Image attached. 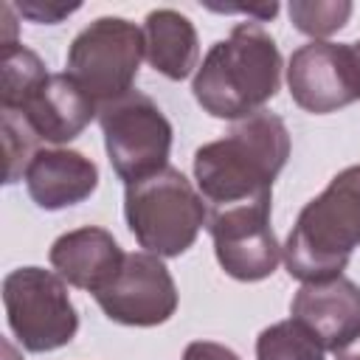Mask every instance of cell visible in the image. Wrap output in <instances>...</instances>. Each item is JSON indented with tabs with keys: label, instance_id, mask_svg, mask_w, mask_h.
<instances>
[{
	"label": "cell",
	"instance_id": "cell-1",
	"mask_svg": "<svg viewBox=\"0 0 360 360\" xmlns=\"http://www.w3.org/2000/svg\"><path fill=\"white\" fill-rule=\"evenodd\" d=\"M287 124L259 110L194 152V183L211 208L239 202H273V183L287 166Z\"/></svg>",
	"mask_w": 360,
	"mask_h": 360
},
{
	"label": "cell",
	"instance_id": "cell-2",
	"mask_svg": "<svg viewBox=\"0 0 360 360\" xmlns=\"http://www.w3.org/2000/svg\"><path fill=\"white\" fill-rule=\"evenodd\" d=\"M281 51L262 22H236L233 31L214 42L202 56L191 93L202 112L222 121H242L278 93Z\"/></svg>",
	"mask_w": 360,
	"mask_h": 360
},
{
	"label": "cell",
	"instance_id": "cell-3",
	"mask_svg": "<svg viewBox=\"0 0 360 360\" xmlns=\"http://www.w3.org/2000/svg\"><path fill=\"white\" fill-rule=\"evenodd\" d=\"M354 248H360V163L338 172L301 208L281 245V262L301 284L326 281L343 276Z\"/></svg>",
	"mask_w": 360,
	"mask_h": 360
},
{
	"label": "cell",
	"instance_id": "cell-4",
	"mask_svg": "<svg viewBox=\"0 0 360 360\" xmlns=\"http://www.w3.org/2000/svg\"><path fill=\"white\" fill-rule=\"evenodd\" d=\"M124 219L146 253L174 259L197 242L208 222V202L180 169L166 166L124 186Z\"/></svg>",
	"mask_w": 360,
	"mask_h": 360
},
{
	"label": "cell",
	"instance_id": "cell-5",
	"mask_svg": "<svg viewBox=\"0 0 360 360\" xmlns=\"http://www.w3.org/2000/svg\"><path fill=\"white\" fill-rule=\"evenodd\" d=\"M3 309L17 343L34 354L62 349L79 332V312L68 295V281L45 267L31 264L6 273Z\"/></svg>",
	"mask_w": 360,
	"mask_h": 360
},
{
	"label": "cell",
	"instance_id": "cell-6",
	"mask_svg": "<svg viewBox=\"0 0 360 360\" xmlns=\"http://www.w3.org/2000/svg\"><path fill=\"white\" fill-rule=\"evenodd\" d=\"M141 59L143 31L124 17H98L73 37L65 73L101 107L132 90Z\"/></svg>",
	"mask_w": 360,
	"mask_h": 360
},
{
	"label": "cell",
	"instance_id": "cell-7",
	"mask_svg": "<svg viewBox=\"0 0 360 360\" xmlns=\"http://www.w3.org/2000/svg\"><path fill=\"white\" fill-rule=\"evenodd\" d=\"M104 149L124 186L146 180L169 166L174 129L163 110L141 90L98 107Z\"/></svg>",
	"mask_w": 360,
	"mask_h": 360
},
{
	"label": "cell",
	"instance_id": "cell-8",
	"mask_svg": "<svg viewBox=\"0 0 360 360\" xmlns=\"http://www.w3.org/2000/svg\"><path fill=\"white\" fill-rule=\"evenodd\" d=\"M287 87L292 101L312 115L360 101V65L352 42L309 39L295 48L287 62Z\"/></svg>",
	"mask_w": 360,
	"mask_h": 360
},
{
	"label": "cell",
	"instance_id": "cell-9",
	"mask_svg": "<svg viewBox=\"0 0 360 360\" xmlns=\"http://www.w3.org/2000/svg\"><path fill=\"white\" fill-rule=\"evenodd\" d=\"M208 233L219 267L236 281H262L281 262V245L270 225V202L214 208L208 214Z\"/></svg>",
	"mask_w": 360,
	"mask_h": 360
},
{
	"label": "cell",
	"instance_id": "cell-10",
	"mask_svg": "<svg viewBox=\"0 0 360 360\" xmlns=\"http://www.w3.org/2000/svg\"><path fill=\"white\" fill-rule=\"evenodd\" d=\"M101 312L124 326H158L177 312V287L160 256L127 253L121 273L96 295Z\"/></svg>",
	"mask_w": 360,
	"mask_h": 360
},
{
	"label": "cell",
	"instance_id": "cell-11",
	"mask_svg": "<svg viewBox=\"0 0 360 360\" xmlns=\"http://www.w3.org/2000/svg\"><path fill=\"white\" fill-rule=\"evenodd\" d=\"M290 318L304 323L326 352H338L360 332V284L346 276L301 284Z\"/></svg>",
	"mask_w": 360,
	"mask_h": 360
},
{
	"label": "cell",
	"instance_id": "cell-12",
	"mask_svg": "<svg viewBox=\"0 0 360 360\" xmlns=\"http://www.w3.org/2000/svg\"><path fill=\"white\" fill-rule=\"evenodd\" d=\"M127 253L115 242V236L98 225L73 228L48 250V262L53 273H59L70 287L98 295L104 287L112 284V278L121 273Z\"/></svg>",
	"mask_w": 360,
	"mask_h": 360
},
{
	"label": "cell",
	"instance_id": "cell-13",
	"mask_svg": "<svg viewBox=\"0 0 360 360\" xmlns=\"http://www.w3.org/2000/svg\"><path fill=\"white\" fill-rule=\"evenodd\" d=\"M14 112L28 121L39 141L62 146L90 127V121L98 115V104L68 73H51L39 90Z\"/></svg>",
	"mask_w": 360,
	"mask_h": 360
},
{
	"label": "cell",
	"instance_id": "cell-14",
	"mask_svg": "<svg viewBox=\"0 0 360 360\" xmlns=\"http://www.w3.org/2000/svg\"><path fill=\"white\" fill-rule=\"evenodd\" d=\"M28 197L42 211H62L84 202L98 188V166L76 149H39L25 174Z\"/></svg>",
	"mask_w": 360,
	"mask_h": 360
},
{
	"label": "cell",
	"instance_id": "cell-15",
	"mask_svg": "<svg viewBox=\"0 0 360 360\" xmlns=\"http://www.w3.org/2000/svg\"><path fill=\"white\" fill-rule=\"evenodd\" d=\"M143 56L172 82H183L200 68V39L194 22L177 8H155L143 20Z\"/></svg>",
	"mask_w": 360,
	"mask_h": 360
},
{
	"label": "cell",
	"instance_id": "cell-16",
	"mask_svg": "<svg viewBox=\"0 0 360 360\" xmlns=\"http://www.w3.org/2000/svg\"><path fill=\"white\" fill-rule=\"evenodd\" d=\"M0 73H3V84H0V107L3 110H20L37 90L39 84L51 76L45 70V62L39 59L37 51L25 48V45H8L0 53Z\"/></svg>",
	"mask_w": 360,
	"mask_h": 360
},
{
	"label": "cell",
	"instance_id": "cell-17",
	"mask_svg": "<svg viewBox=\"0 0 360 360\" xmlns=\"http://www.w3.org/2000/svg\"><path fill=\"white\" fill-rule=\"evenodd\" d=\"M256 360H326V349L304 323L287 318L259 332Z\"/></svg>",
	"mask_w": 360,
	"mask_h": 360
},
{
	"label": "cell",
	"instance_id": "cell-18",
	"mask_svg": "<svg viewBox=\"0 0 360 360\" xmlns=\"http://www.w3.org/2000/svg\"><path fill=\"white\" fill-rule=\"evenodd\" d=\"M287 11H290V22L301 34L312 39H326L349 22L352 3L349 0H292Z\"/></svg>",
	"mask_w": 360,
	"mask_h": 360
},
{
	"label": "cell",
	"instance_id": "cell-19",
	"mask_svg": "<svg viewBox=\"0 0 360 360\" xmlns=\"http://www.w3.org/2000/svg\"><path fill=\"white\" fill-rule=\"evenodd\" d=\"M37 143L39 138L34 135L28 121L14 110H3V149H6V180L3 183L11 186L22 180L31 158L39 152Z\"/></svg>",
	"mask_w": 360,
	"mask_h": 360
},
{
	"label": "cell",
	"instance_id": "cell-20",
	"mask_svg": "<svg viewBox=\"0 0 360 360\" xmlns=\"http://www.w3.org/2000/svg\"><path fill=\"white\" fill-rule=\"evenodd\" d=\"M82 3H59V0H20L14 3V11L37 25H56L73 11H79Z\"/></svg>",
	"mask_w": 360,
	"mask_h": 360
},
{
	"label": "cell",
	"instance_id": "cell-21",
	"mask_svg": "<svg viewBox=\"0 0 360 360\" xmlns=\"http://www.w3.org/2000/svg\"><path fill=\"white\" fill-rule=\"evenodd\" d=\"M183 360H242L233 349L222 346V343H214V340H194L186 346L183 352Z\"/></svg>",
	"mask_w": 360,
	"mask_h": 360
},
{
	"label": "cell",
	"instance_id": "cell-22",
	"mask_svg": "<svg viewBox=\"0 0 360 360\" xmlns=\"http://www.w3.org/2000/svg\"><path fill=\"white\" fill-rule=\"evenodd\" d=\"M211 11H222V14H248L253 17V22H264L273 20L278 14V3H262V6H208Z\"/></svg>",
	"mask_w": 360,
	"mask_h": 360
},
{
	"label": "cell",
	"instance_id": "cell-23",
	"mask_svg": "<svg viewBox=\"0 0 360 360\" xmlns=\"http://www.w3.org/2000/svg\"><path fill=\"white\" fill-rule=\"evenodd\" d=\"M0 20H3V39L0 45H17V22H14V3H3L0 6Z\"/></svg>",
	"mask_w": 360,
	"mask_h": 360
},
{
	"label": "cell",
	"instance_id": "cell-24",
	"mask_svg": "<svg viewBox=\"0 0 360 360\" xmlns=\"http://www.w3.org/2000/svg\"><path fill=\"white\" fill-rule=\"evenodd\" d=\"M335 360H360V332H357L346 346H340V349L335 352Z\"/></svg>",
	"mask_w": 360,
	"mask_h": 360
},
{
	"label": "cell",
	"instance_id": "cell-25",
	"mask_svg": "<svg viewBox=\"0 0 360 360\" xmlns=\"http://www.w3.org/2000/svg\"><path fill=\"white\" fill-rule=\"evenodd\" d=\"M3 352H6V360H17V352H14V346L8 340L3 343Z\"/></svg>",
	"mask_w": 360,
	"mask_h": 360
},
{
	"label": "cell",
	"instance_id": "cell-26",
	"mask_svg": "<svg viewBox=\"0 0 360 360\" xmlns=\"http://www.w3.org/2000/svg\"><path fill=\"white\" fill-rule=\"evenodd\" d=\"M352 51H354V56H357V65H360V39H357V42H352Z\"/></svg>",
	"mask_w": 360,
	"mask_h": 360
}]
</instances>
